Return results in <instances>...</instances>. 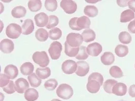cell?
Segmentation results:
<instances>
[{
	"label": "cell",
	"instance_id": "cell-13",
	"mask_svg": "<svg viewBox=\"0 0 135 101\" xmlns=\"http://www.w3.org/2000/svg\"><path fill=\"white\" fill-rule=\"evenodd\" d=\"M34 19L36 25L40 27L46 26L49 21L47 15L43 12L36 14L34 17Z\"/></svg>",
	"mask_w": 135,
	"mask_h": 101
},
{
	"label": "cell",
	"instance_id": "cell-6",
	"mask_svg": "<svg viewBox=\"0 0 135 101\" xmlns=\"http://www.w3.org/2000/svg\"><path fill=\"white\" fill-rule=\"evenodd\" d=\"M83 41V39L80 34L71 33L68 34L66 42L72 47H77L81 45Z\"/></svg>",
	"mask_w": 135,
	"mask_h": 101
},
{
	"label": "cell",
	"instance_id": "cell-27",
	"mask_svg": "<svg viewBox=\"0 0 135 101\" xmlns=\"http://www.w3.org/2000/svg\"><path fill=\"white\" fill-rule=\"evenodd\" d=\"M99 10L98 8L95 6L88 5L84 8V13L85 15L89 17H95L98 14Z\"/></svg>",
	"mask_w": 135,
	"mask_h": 101
},
{
	"label": "cell",
	"instance_id": "cell-19",
	"mask_svg": "<svg viewBox=\"0 0 135 101\" xmlns=\"http://www.w3.org/2000/svg\"><path fill=\"white\" fill-rule=\"evenodd\" d=\"M24 96L27 101H35L38 99L39 93L36 89L30 88L25 92Z\"/></svg>",
	"mask_w": 135,
	"mask_h": 101
},
{
	"label": "cell",
	"instance_id": "cell-46",
	"mask_svg": "<svg viewBox=\"0 0 135 101\" xmlns=\"http://www.w3.org/2000/svg\"><path fill=\"white\" fill-rule=\"evenodd\" d=\"M86 2H87L88 3H97V2H98V1H86Z\"/></svg>",
	"mask_w": 135,
	"mask_h": 101
},
{
	"label": "cell",
	"instance_id": "cell-3",
	"mask_svg": "<svg viewBox=\"0 0 135 101\" xmlns=\"http://www.w3.org/2000/svg\"><path fill=\"white\" fill-rule=\"evenodd\" d=\"M34 62L41 67H46L49 63V59L47 54L45 51L36 52L33 55Z\"/></svg>",
	"mask_w": 135,
	"mask_h": 101
},
{
	"label": "cell",
	"instance_id": "cell-35",
	"mask_svg": "<svg viewBox=\"0 0 135 101\" xmlns=\"http://www.w3.org/2000/svg\"><path fill=\"white\" fill-rule=\"evenodd\" d=\"M45 7L48 11L54 12L57 9V2L56 0H46L45 1Z\"/></svg>",
	"mask_w": 135,
	"mask_h": 101
},
{
	"label": "cell",
	"instance_id": "cell-33",
	"mask_svg": "<svg viewBox=\"0 0 135 101\" xmlns=\"http://www.w3.org/2000/svg\"><path fill=\"white\" fill-rule=\"evenodd\" d=\"M109 73L112 77L115 78H121L123 76L122 69L120 68L117 66H113L110 68L109 70Z\"/></svg>",
	"mask_w": 135,
	"mask_h": 101
},
{
	"label": "cell",
	"instance_id": "cell-34",
	"mask_svg": "<svg viewBox=\"0 0 135 101\" xmlns=\"http://www.w3.org/2000/svg\"><path fill=\"white\" fill-rule=\"evenodd\" d=\"M118 39L120 42L123 44H128L132 40L131 35L127 31L121 32L118 35Z\"/></svg>",
	"mask_w": 135,
	"mask_h": 101
},
{
	"label": "cell",
	"instance_id": "cell-14",
	"mask_svg": "<svg viewBox=\"0 0 135 101\" xmlns=\"http://www.w3.org/2000/svg\"><path fill=\"white\" fill-rule=\"evenodd\" d=\"M101 86L100 82L95 79L88 78L86 88L88 91L91 94L97 93L100 89Z\"/></svg>",
	"mask_w": 135,
	"mask_h": 101
},
{
	"label": "cell",
	"instance_id": "cell-47",
	"mask_svg": "<svg viewBox=\"0 0 135 101\" xmlns=\"http://www.w3.org/2000/svg\"><path fill=\"white\" fill-rule=\"evenodd\" d=\"M51 101H61V100H59V99H53V100H52Z\"/></svg>",
	"mask_w": 135,
	"mask_h": 101
},
{
	"label": "cell",
	"instance_id": "cell-36",
	"mask_svg": "<svg viewBox=\"0 0 135 101\" xmlns=\"http://www.w3.org/2000/svg\"><path fill=\"white\" fill-rule=\"evenodd\" d=\"M75 57L79 60H84L87 59L88 58V55L86 51V47L84 46H81L79 47V51Z\"/></svg>",
	"mask_w": 135,
	"mask_h": 101
},
{
	"label": "cell",
	"instance_id": "cell-25",
	"mask_svg": "<svg viewBox=\"0 0 135 101\" xmlns=\"http://www.w3.org/2000/svg\"><path fill=\"white\" fill-rule=\"evenodd\" d=\"M35 36L37 40L41 42L46 41L49 37L47 31L44 28H39L37 29L35 33Z\"/></svg>",
	"mask_w": 135,
	"mask_h": 101
},
{
	"label": "cell",
	"instance_id": "cell-11",
	"mask_svg": "<svg viewBox=\"0 0 135 101\" xmlns=\"http://www.w3.org/2000/svg\"><path fill=\"white\" fill-rule=\"evenodd\" d=\"M14 49L13 42L9 39H4L0 42L1 51L5 54L11 53Z\"/></svg>",
	"mask_w": 135,
	"mask_h": 101
},
{
	"label": "cell",
	"instance_id": "cell-31",
	"mask_svg": "<svg viewBox=\"0 0 135 101\" xmlns=\"http://www.w3.org/2000/svg\"><path fill=\"white\" fill-rule=\"evenodd\" d=\"M62 35L61 30L57 27H54L49 31V38L52 40H58Z\"/></svg>",
	"mask_w": 135,
	"mask_h": 101
},
{
	"label": "cell",
	"instance_id": "cell-49",
	"mask_svg": "<svg viewBox=\"0 0 135 101\" xmlns=\"http://www.w3.org/2000/svg\"></svg>",
	"mask_w": 135,
	"mask_h": 101
},
{
	"label": "cell",
	"instance_id": "cell-28",
	"mask_svg": "<svg viewBox=\"0 0 135 101\" xmlns=\"http://www.w3.org/2000/svg\"><path fill=\"white\" fill-rule=\"evenodd\" d=\"M27 79L30 82L31 86L33 88H37L39 87L42 82L41 79L35 73H33L32 74L28 75Z\"/></svg>",
	"mask_w": 135,
	"mask_h": 101
},
{
	"label": "cell",
	"instance_id": "cell-4",
	"mask_svg": "<svg viewBox=\"0 0 135 101\" xmlns=\"http://www.w3.org/2000/svg\"><path fill=\"white\" fill-rule=\"evenodd\" d=\"M21 33V27L16 23L10 24L6 29V34L7 36L12 39L18 38Z\"/></svg>",
	"mask_w": 135,
	"mask_h": 101
},
{
	"label": "cell",
	"instance_id": "cell-2",
	"mask_svg": "<svg viewBox=\"0 0 135 101\" xmlns=\"http://www.w3.org/2000/svg\"><path fill=\"white\" fill-rule=\"evenodd\" d=\"M56 94L59 97L64 100L70 99L73 95V89L69 84L62 83L60 84L56 89Z\"/></svg>",
	"mask_w": 135,
	"mask_h": 101
},
{
	"label": "cell",
	"instance_id": "cell-8",
	"mask_svg": "<svg viewBox=\"0 0 135 101\" xmlns=\"http://www.w3.org/2000/svg\"><path fill=\"white\" fill-rule=\"evenodd\" d=\"M77 68V62L72 60L64 61L61 65V69L64 73L72 74L75 73Z\"/></svg>",
	"mask_w": 135,
	"mask_h": 101
},
{
	"label": "cell",
	"instance_id": "cell-22",
	"mask_svg": "<svg viewBox=\"0 0 135 101\" xmlns=\"http://www.w3.org/2000/svg\"><path fill=\"white\" fill-rule=\"evenodd\" d=\"M27 13L26 9L23 6H17L14 8L11 11L12 16L16 18H20L25 16Z\"/></svg>",
	"mask_w": 135,
	"mask_h": 101
},
{
	"label": "cell",
	"instance_id": "cell-5",
	"mask_svg": "<svg viewBox=\"0 0 135 101\" xmlns=\"http://www.w3.org/2000/svg\"><path fill=\"white\" fill-rule=\"evenodd\" d=\"M62 47L61 43L55 41L52 42L48 49V52L52 60H57L61 57Z\"/></svg>",
	"mask_w": 135,
	"mask_h": 101
},
{
	"label": "cell",
	"instance_id": "cell-40",
	"mask_svg": "<svg viewBox=\"0 0 135 101\" xmlns=\"http://www.w3.org/2000/svg\"><path fill=\"white\" fill-rule=\"evenodd\" d=\"M10 78L5 74H1L0 77V87L4 88L10 82Z\"/></svg>",
	"mask_w": 135,
	"mask_h": 101
},
{
	"label": "cell",
	"instance_id": "cell-12",
	"mask_svg": "<svg viewBox=\"0 0 135 101\" xmlns=\"http://www.w3.org/2000/svg\"><path fill=\"white\" fill-rule=\"evenodd\" d=\"M16 91L19 94H23L29 88V84L27 81L23 78H20L15 82Z\"/></svg>",
	"mask_w": 135,
	"mask_h": 101
},
{
	"label": "cell",
	"instance_id": "cell-16",
	"mask_svg": "<svg viewBox=\"0 0 135 101\" xmlns=\"http://www.w3.org/2000/svg\"><path fill=\"white\" fill-rule=\"evenodd\" d=\"M127 92V86L122 82H117L112 90V94L117 96H123Z\"/></svg>",
	"mask_w": 135,
	"mask_h": 101
},
{
	"label": "cell",
	"instance_id": "cell-9",
	"mask_svg": "<svg viewBox=\"0 0 135 101\" xmlns=\"http://www.w3.org/2000/svg\"><path fill=\"white\" fill-rule=\"evenodd\" d=\"M77 68L75 72L79 76L83 77L88 74L89 70V66L88 63L84 61H79L77 62Z\"/></svg>",
	"mask_w": 135,
	"mask_h": 101
},
{
	"label": "cell",
	"instance_id": "cell-44",
	"mask_svg": "<svg viewBox=\"0 0 135 101\" xmlns=\"http://www.w3.org/2000/svg\"><path fill=\"white\" fill-rule=\"evenodd\" d=\"M128 94L131 97L135 98V84H133L129 87Z\"/></svg>",
	"mask_w": 135,
	"mask_h": 101
},
{
	"label": "cell",
	"instance_id": "cell-30",
	"mask_svg": "<svg viewBox=\"0 0 135 101\" xmlns=\"http://www.w3.org/2000/svg\"><path fill=\"white\" fill-rule=\"evenodd\" d=\"M115 53L117 56L120 58L124 57L128 54V47L125 45H118L115 47Z\"/></svg>",
	"mask_w": 135,
	"mask_h": 101
},
{
	"label": "cell",
	"instance_id": "cell-32",
	"mask_svg": "<svg viewBox=\"0 0 135 101\" xmlns=\"http://www.w3.org/2000/svg\"><path fill=\"white\" fill-rule=\"evenodd\" d=\"M117 83V81L114 79H108L103 84V88L108 94H112L113 88Z\"/></svg>",
	"mask_w": 135,
	"mask_h": 101
},
{
	"label": "cell",
	"instance_id": "cell-20",
	"mask_svg": "<svg viewBox=\"0 0 135 101\" xmlns=\"http://www.w3.org/2000/svg\"><path fill=\"white\" fill-rule=\"evenodd\" d=\"M81 35L83 41L86 42H89L95 40L96 37L95 31L89 28L85 29L81 34Z\"/></svg>",
	"mask_w": 135,
	"mask_h": 101
},
{
	"label": "cell",
	"instance_id": "cell-42",
	"mask_svg": "<svg viewBox=\"0 0 135 101\" xmlns=\"http://www.w3.org/2000/svg\"><path fill=\"white\" fill-rule=\"evenodd\" d=\"M128 31L130 33L135 34V20L132 21L128 24Z\"/></svg>",
	"mask_w": 135,
	"mask_h": 101
},
{
	"label": "cell",
	"instance_id": "cell-10",
	"mask_svg": "<svg viewBox=\"0 0 135 101\" xmlns=\"http://www.w3.org/2000/svg\"><path fill=\"white\" fill-rule=\"evenodd\" d=\"M102 50V46L98 42H94L89 44L86 47L88 55L92 57H97L99 56L101 53Z\"/></svg>",
	"mask_w": 135,
	"mask_h": 101
},
{
	"label": "cell",
	"instance_id": "cell-41",
	"mask_svg": "<svg viewBox=\"0 0 135 101\" xmlns=\"http://www.w3.org/2000/svg\"><path fill=\"white\" fill-rule=\"evenodd\" d=\"M88 78L90 79H95L97 81H99L101 84V86H102L103 84V81H104V77L102 74L98 73V72H94L90 74Z\"/></svg>",
	"mask_w": 135,
	"mask_h": 101
},
{
	"label": "cell",
	"instance_id": "cell-18",
	"mask_svg": "<svg viewBox=\"0 0 135 101\" xmlns=\"http://www.w3.org/2000/svg\"><path fill=\"white\" fill-rule=\"evenodd\" d=\"M102 63L105 65H110L112 64L115 61L114 55L111 52H106L102 55L101 57Z\"/></svg>",
	"mask_w": 135,
	"mask_h": 101
},
{
	"label": "cell",
	"instance_id": "cell-38",
	"mask_svg": "<svg viewBox=\"0 0 135 101\" xmlns=\"http://www.w3.org/2000/svg\"><path fill=\"white\" fill-rule=\"evenodd\" d=\"M59 23V18L55 15H50L49 16V21L47 25H46V28L47 29L52 28L57 26Z\"/></svg>",
	"mask_w": 135,
	"mask_h": 101
},
{
	"label": "cell",
	"instance_id": "cell-45",
	"mask_svg": "<svg viewBox=\"0 0 135 101\" xmlns=\"http://www.w3.org/2000/svg\"><path fill=\"white\" fill-rule=\"evenodd\" d=\"M128 6L131 10L135 12V0H131L128 3Z\"/></svg>",
	"mask_w": 135,
	"mask_h": 101
},
{
	"label": "cell",
	"instance_id": "cell-43",
	"mask_svg": "<svg viewBox=\"0 0 135 101\" xmlns=\"http://www.w3.org/2000/svg\"><path fill=\"white\" fill-rule=\"evenodd\" d=\"M129 0H119L117 1V5L121 7H124L128 6V3Z\"/></svg>",
	"mask_w": 135,
	"mask_h": 101
},
{
	"label": "cell",
	"instance_id": "cell-23",
	"mask_svg": "<svg viewBox=\"0 0 135 101\" xmlns=\"http://www.w3.org/2000/svg\"><path fill=\"white\" fill-rule=\"evenodd\" d=\"M34 70L33 64L31 62H25L20 67V71L24 75H30L33 73Z\"/></svg>",
	"mask_w": 135,
	"mask_h": 101
},
{
	"label": "cell",
	"instance_id": "cell-39",
	"mask_svg": "<svg viewBox=\"0 0 135 101\" xmlns=\"http://www.w3.org/2000/svg\"><path fill=\"white\" fill-rule=\"evenodd\" d=\"M3 89L8 94H12L14 93L16 91V89L15 86V84H14L13 81H10L9 84L5 87L3 88Z\"/></svg>",
	"mask_w": 135,
	"mask_h": 101
},
{
	"label": "cell",
	"instance_id": "cell-17",
	"mask_svg": "<svg viewBox=\"0 0 135 101\" xmlns=\"http://www.w3.org/2000/svg\"><path fill=\"white\" fill-rule=\"evenodd\" d=\"M4 73L8 75L10 79H14L18 75V70L16 66L10 64L5 68Z\"/></svg>",
	"mask_w": 135,
	"mask_h": 101
},
{
	"label": "cell",
	"instance_id": "cell-24",
	"mask_svg": "<svg viewBox=\"0 0 135 101\" xmlns=\"http://www.w3.org/2000/svg\"><path fill=\"white\" fill-rule=\"evenodd\" d=\"M36 73L40 79H45L50 76L51 70L49 67H38L36 69Z\"/></svg>",
	"mask_w": 135,
	"mask_h": 101
},
{
	"label": "cell",
	"instance_id": "cell-48",
	"mask_svg": "<svg viewBox=\"0 0 135 101\" xmlns=\"http://www.w3.org/2000/svg\"></svg>",
	"mask_w": 135,
	"mask_h": 101
},
{
	"label": "cell",
	"instance_id": "cell-7",
	"mask_svg": "<svg viewBox=\"0 0 135 101\" xmlns=\"http://www.w3.org/2000/svg\"><path fill=\"white\" fill-rule=\"evenodd\" d=\"M60 5L65 12L68 14L74 13L77 8L76 3L72 0H62L61 2Z\"/></svg>",
	"mask_w": 135,
	"mask_h": 101
},
{
	"label": "cell",
	"instance_id": "cell-1",
	"mask_svg": "<svg viewBox=\"0 0 135 101\" xmlns=\"http://www.w3.org/2000/svg\"><path fill=\"white\" fill-rule=\"evenodd\" d=\"M70 27L75 30L79 31L82 29H88L90 25V20L86 16L71 18L69 22Z\"/></svg>",
	"mask_w": 135,
	"mask_h": 101
},
{
	"label": "cell",
	"instance_id": "cell-15",
	"mask_svg": "<svg viewBox=\"0 0 135 101\" xmlns=\"http://www.w3.org/2000/svg\"><path fill=\"white\" fill-rule=\"evenodd\" d=\"M21 28L22 34L23 35H28L32 34L35 28L33 20L31 19H27L25 20Z\"/></svg>",
	"mask_w": 135,
	"mask_h": 101
},
{
	"label": "cell",
	"instance_id": "cell-37",
	"mask_svg": "<svg viewBox=\"0 0 135 101\" xmlns=\"http://www.w3.org/2000/svg\"><path fill=\"white\" fill-rule=\"evenodd\" d=\"M58 85V82L54 78H51L48 79L44 83V87L50 91H52L55 89Z\"/></svg>",
	"mask_w": 135,
	"mask_h": 101
},
{
	"label": "cell",
	"instance_id": "cell-26",
	"mask_svg": "<svg viewBox=\"0 0 135 101\" xmlns=\"http://www.w3.org/2000/svg\"><path fill=\"white\" fill-rule=\"evenodd\" d=\"M79 51V47H73L70 46L67 42L65 43V53L70 57H76Z\"/></svg>",
	"mask_w": 135,
	"mask_h": 101
},
{
	"label": "cell",
	"instance_id": "cell-21",
	"mask_svg": "<svg viewBox=\"0 0 135 101\" xmlns=\"http://www.w3.org/2000/svg\"><path fill=\"white\" fill-rule=\"evenodd\" d=\"M134 18L135 13L131 9H128L122 12L120 21L122 23H126L133 20Z\"/></svg>",
	"mask_w": 135,
	"mask_h": 101
},
{
	"label": "cell",
	"instance_id": "cell-29",
	"mask_svg": "<svg viewBox=\"0 0 135 101\" xmlns=\"http://www.w3.org/2000/svg\"><path fill=\"white\" fill-rule=\"evenodd\" d=\"M28 7L32 12H37L40 10L42 8V2L40 0L29 1L28 2Z\"/></svg>",
	"mask_w": 135,
	"mask_h": 101
}]
</instances>
